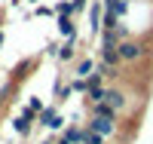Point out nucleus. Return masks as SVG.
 Masks as SVG:
<instances>
[{
	"instance_id": "obj_14",
	"label": "nucleus",
	"mask_w": 153,
	"mask_h": 144,
	"mask_svg": "<svg viewBox=\"0 0 153 144\" xmlns=\"http://www.w3.org/2000/svg\"><path fill=\"white\" fill-rule=\"evenodd\" d=\"M28 107H31V110H37V113H40V110H43V101L37 98V95H31V101H28Z\"/></svg>"
},
{
	"instance_id": "obj_10",
	"label": "nucleus",
	"mask_w": 153,
	"mask_h": 144,
	"mask_svg": "<svg viewBox=\"0 0 153 144\" xmlns=\"http://www.w3.org/2000/svg\"><path fill=\"white\" fill-rule=\"evenodd\" d=\"M104 92H107V86H89V89H86V104L104 101Z\"/></svg>"
},
{
	"instance_id": "obj_3",
	"label": "nucleus",
	"mask_w": 153,
	"mask_h": 144,
	"mask_svg": "<svg viewBox=\"0 0 153 144\" xmlns=\"http://www.w3.org/2000/svg\"><path fill=\"white\" fill-rule=\"evenodd\" d=\"M83 126L89 129V132L101 135V138H113V135L120 132V120H107V116H89Z\"/></svg>"
},
{
	"instance_id": "obj_11",
	"label": "nucleus",
	"mask_w": 153,
	"mask_h": 144,
	"mask_svg": "<svg viewBox=\"0 0 153 144\" xmlns=\"http://www.w3.org/2000/svg\"><path fill=\"white\" fill-rule=\"evenodd\" d=\"M86 9H89V0H71V16H74V19L83 16Z\"/></svg>"
},
{
	"instance_id": "obj_15",
	"label": "nucleus",
	"mask_w": 153,
	"mask_h": 144,
	"mask_svg": "<svg viewBox=\"0 0 153 144\" xmlns=\"http://www.w3.org/2000/svg\"><path fill=\"white\" fill-rule=\"evenodd\" d=\"M3 40H6V34H3V25H0V46H3Z\"/></svg>"
},
{
	"instance_id": "obj_5",
	"label": "nucleus",
	"mask_w": 153,
	"mask_h": 144,
	"mask_svg": "<svg viewBox=\"0 0 153 144\" xmlns=\"http://www.w3.org/2000/svg\"><path fill=\"white\" fill-rule=\"evenodd\" d=\"M34 123H37V116H28V113H19V116H12V132H16L19 138H28L31 135V129H34Z\"/></svg>"
},
{
	"instance_id": "obj_9",
	"label": "nucleus",
	"mask_w": 153,
	"mask_h": 144,
	"mask_svg": "<svg viewBox=\"0 0 153 144\" xmlns=\"http://www.w3.org/2000/svg\"><path fill=\"white\" fill-rule=\"evenodd\" d=\"M95 71H98V61H92V58H80L71 77H83V80H86V77H89V74H95Z\"/></svg>"
},
{
	"instance_id": "obj_7",
	"label": "nucleus",
	"mask_w": 153,
	"mask_h": 144,
	"mask_svg": "<svg viewBox=\"0 0 153 144\" xmlns=\"http://www.w3.org/2000/svg\"><path fill=\"white\" fill-rule=\"evenodd\" d=\"M89 116H107V120H120V113L110 107L107 101H98V104H89Z\"/></svg>"
},
{
	"instance_id": "obj_4",
	"label": "nucleus",
	"mask_w": 153,
	"mask_h": 144,
	"mask_svg": "<svg viewBox=\"0 0 153 144\" xmlns=\"http://www.w3.org/2000/svg\"><path fill=\"white\" fill-rule=\"evenodd\" d=\"M104 3L101 0H92L89 3V9H86V28H89V37H98L101 34V28H104Z\"/></svg>"
},
{
	"instance_id": "obj_6",
	"label": "nucleus",
	"mask_w": 153,
	"mask_h": 144,
	"mask_svg": "<svg viewBox=\"0 0 153 144\" xmlns=\"http://www.w3.org/2000/svg\"><path fill=\"white\" fill-rule=\"evenodd\" d=\"M55 28H58V37H61V40H76V19H74V16H58Z\"/></svg>"
},
{
	"instance_id": "obj_1",
	"label": "nucleus",
	"mask_w": 153,
	"mask_h": 144,
	"mask_svg": "<svg viewBox=\"0 0 153 144\" xmlns=\"http://www.w3.org/2000/svg\"><path fill=\"white\" fill-rule=\"evenodd\" d=\"M117 52H120V61L123 64H138V61L147 55V43L138 40V37H126V40H120Z\"/></svg>"
},
{
	"instance_id": "obj_2",
	"label": "nucleus",
	"mask_w": 153,
	"mask_h": 144,
	"mask_svg": "<svg viewBox=\"0 0 153 144\" xmlns=\"http://www.w3.org/2000/svg\"><path fill=\"white\" fill-rule=\"evenodd\" d=\"M65 116L58 113V104H43V110L37 113V126L49 129V132H58V129H65Z\"/></svg>"
},
{
	"instance_id": "obj_16",
	"label": "nucleus",
	"mask_w": 153,
	"mask_h": 144,
	"mask_svg": "<svg viewBox=\"0 0 153 144\" xmlns=\"http://www.w3.org/2000/svg\"><path fill=\"white\" fill-rule=\"evenodd\" d=\"M25 3H40V0H25Z\"/></svg>"
},
{
	"instance_id": "obj_8",
	"label": "nucleus",
	"mask_w": 153,
	"mask_h": 144,
	"mask_svg": "<svg viewBox=\"0 0 153 144\" xmlns=\"http://www.w3.org/2000/svg\"><path fill=\"white\" fill-rule=\"evenodd\" d=\"M58 61H61V64L76 61V40H65V43L58 46Z\"/></svg>"
},
{
	"instance_id": "obj_12",
	"label": "nucleus",
	"mask_w": 153,
	"mask_h": 144,
	"mask_svg": "<svg viewBox=\"0 0 153 144\" xmlns=\"http://www.w3.org/2000/svg\"><path fill=\"white\" fill-rule=\"evenodd\" d=\"M55 16H71V0H58V3L52 6Z\"/></svg>"
},
{
	"instance_id": "obj_13",
	"label": "nucleus",
	"mask_w": 153,
	"mask_h": 144,
	"mask_svg": "<svg viewBox=\"0 0 153 144\" xmlns=\"http://www.w3.org/2000/svg\"><path fill=\"white\" fill-rule=\"evenodd\" d=\"M43 52H46L49 58H58V43H55V40H52V43H46V49H43Z\"/></svg>"
}]
</instances>
